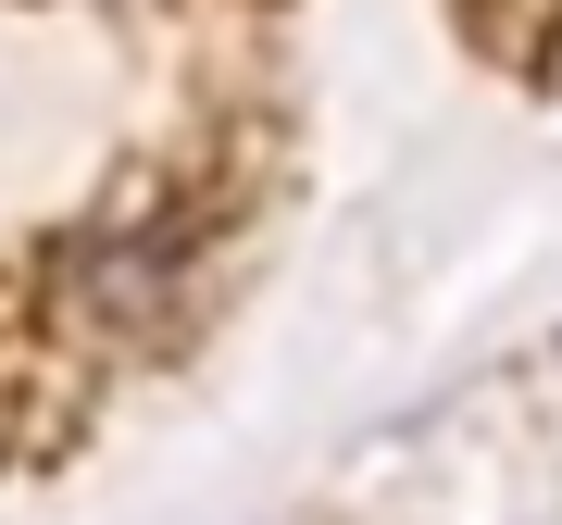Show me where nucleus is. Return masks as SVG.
Masks as SVG:
<instances>
[{"label":"nucleus","instance_id":"f257e3e1","mask_svg":"<svg viewBox=\"0 0 562 525\" xmlns=\"http://www.w3.org/2000/svg\"><path fill=\"white\" fill-rule=\"evenodd\" d=\"M63 301L76 325H113V338H150L162 313L188 301V225H88L76 250H63Z\"/></svg>","mask_w":562,"mask_h":525}]
</instances>
